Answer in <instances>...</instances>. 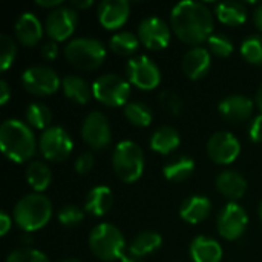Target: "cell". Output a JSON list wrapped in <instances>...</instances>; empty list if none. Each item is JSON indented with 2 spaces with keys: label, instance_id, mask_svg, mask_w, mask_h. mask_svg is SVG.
Masks as SVG:
<instances>
[{
  "label": "cell",
  "instance_id": "ffe728a7",
  "mask_svg": "<svg viewBox=\"0 0 262 262\" xmlns=\"http://www.w3.org/2000/svg\"><path fill=\"white\" fill-rule=\"evenodd\" d=\"M216 190L224 195L226 198L232 200L235 203L236 200L243 198L247 190V181L246 178L235 172V170H224L216 177Z\"/></svg>",
  "mask_w": 262,
  "mask_h": 262
},
{
  "label": "cell",
  "instance_id": "7c38bea8",
  "mask_svg": "<svg viewBox=\"0 0 262 262\" xmlns=\"http://www.w3.org/2000/svg\"><path fill=\"white\" fill-rule=\"evenodd\" d=\"M247 224H249L247 212L239 204L229 203L218 215L216 229L224 239L235 241L239 236H243Z\"/></svg>",
  "mask_w": 262,
  "mask_h": 262
},
{
  "label": "cell",
  "instance_id": "5bb4252c",
  "mask_svg": "<svg viewBox=\"0 0 262 262\" xmlns=\"http://www.w3.org/2000/svg\"><path fill=\"white\" fill-rule=\"evenodd\" d=\"M77 21H78V15L74 8L60 6L49 12V15L46 17L45 29L51 37V40L58 43V41H64L74 34Z\"/></svg>",
  "mask_w": 262,
  "mask_h": 262
},
{
  "label": "cell",
  "instance_id": "8d00e7d4",
  "mask_svg": "<svg viewBox=\"0 0 262 262\" xmlns=\"http://www.w3.org/2000/svg\"><path fill=\"white\" fill-rule=\"evenodd\" d=\"M83 216H84V212L80 207L74 206V204H68L64 207H61L60 212H58V221L64 227L78 226L83 221Z\"/></svg>",
  "mask_w": 262,
  "mask_h": 262
},
{
  "label": "cell",
  "instance_id": "277c9868",
  "mask_svg": "<svg viewBox=\"0 0 262 262\" xmlns=\"http://www.w3.org/2000/svg\"><path fill=\"white\" fill-rule=\"evenodd\" d=\"M66 60L81 71H94L106 60V48L101 41L91 37L71 40L64 48Z\"/></svg>",
  "mask_w": 262,
  "mask_h": 262
},
{
  "label": "cell",
  "instance_id": "e0dca14e",
  "mask_svg": "<svg viewBox=\"0 0 262 262\" xmlns=\"http://www.w3.org/2000/svg\"><path fill=\"white\" fill-rule=\"evenodd\" d=\"M221 117L230 123H243L253 112V101L246 95H229L220 104Z\"/></svg>",
  "mask_w": 262,
  "mask_h": 262
},
{
  "label": "cell",
  "instance_id": "ba28073f",
  "mask_svg": "<svg viewBox=\"0 0 262 262\" xmlns=\"http://www.w3.org/2000/svg\"><path fill=\"white\" fill-rule=\"evenodd\" d=\"M21 84L25 91L37 97H48L58 91L60 77L57 72L45 64L31 66L21 74Z\"/></svg>",
  "mask_w": 262,
  "mask_h": 262
},
{
  "label": "cell",
  "instance_id": "f1b7e54d",
  "mask_svg": "<svg viewBox=\"0 0 262 262\" xmlns=\"http://www.w3.org/2000/svg\"><path fill=\"white\" fill-rule=\"evenodd\" d=\"M163 244V238L155 232H143L134 238L129 246V252L138 258H144L157 252Z\"/></svg>",
  "mask_w": 262,
  "mask_h": 262
},
{
  "label": "cell",
  "instance_id": "f546056e",
  "mask_svg": "<svg viewBox=\"0 0 262 262\" xmlns=\"http://www.w3.org/2000/svg\"><path fill=\"white\" fill-rule=\"evenodd\" d=\"M124 117L127 118V121L137 127H147L152 120V111L149 109V106H146L144 103L140 101H130L124 106Z\"/></svg>",
  "mask_w": 262,
  "mask_h": 262
},
{
  "label": "cell",
  "instance_id": "74e56055",
  "mask_svg": "<svg viewBox=\"0 0 262 262\" xmlns=\"http://www.w3.org/2000/svg\"><path fill=\"white\" fill-rule=\"evenodd\" d=\"M158 100H160V104L161 107L167 112V114H172V115H178L183 109V101H181V97L173 92V91H163L160 95H158Z\"/></svg>",
  "mask_w": 262,
  "mask_h": 262
},
{
  "label": "cell",
  "instance_id": "7bdbcfd3",
  "mask_svg": "<svg viewBox=\"0 0 262 262\" xmlns=\"http://www.w3.org/2000/svg\"><path fill=\"white\" fill-rule=\"evenodd\" d=\"M11 229V218L8 216V213L2 212L0 213V235L5 236Z\"/></svg>",
  "mask_w": 262,
  "mask_h": 262
},
{
  "label": "cell",
  "instance_id": "44dd1931",
  "mask_svg": "<svg viewBox=\"0 0 262 262\" xmlns=\"http://www.w3.org/2000/svg\"><path fill=\"white\" fill-rule=\"evenodd\" d=\"M212 209V203L209 198L203 195H193L189 196L180 207V216L183 221L189 224H200L204 221Z\"/></svg>",
  "mask_w": 262,
  "mask_h": 262
},
{
  "label": "cell",
  "instance_id": "2e32d148",
  "mask_svg": "<svg viewBox=\"0 0 262 262\" xmlns=\"http://www.w3.org/2000/svg\"><path fill=\"white\" fill-rule=\"evenodd\" d=\"M130 14V5L126 0H104L98 6V20L106 29L121 28Z\"/></svg>",
  "mask_w": 262,
  "mask_h": 262
},
{
  "label": "cell",
  "instance_id": "ac0fdd59",
  "mask_svg": "<svg viewBox=\"0 0 262 262\" xmlns=\"http://www.w3.org/2000/svg\"><path fill=\"white\" fill-rule=\"evenodd\" d=\"M210 51L203 46H193L183 57V71L190 80H200L210 69Z\"/></svg>",
  "mask_w": 262,
  "mask_h": 262
},
{
  "label": "cell",
  "instance_id": "ab89813d",
  "mask_svg": "<svg viewBox=\"0 0 262 262\" xmlns=\"http://www.w3.org/2000/svg\"><path fill=\"white\" fill-rule=\"evenodd\" d=\"M249 137L253 143H262V114L255 117L249 127Z\"/></svg>",
  "mask_w": 262,
  "mask_h": 262
},
{
  "label": "cell",
  "instance_id": "4fadbf2b",
  "mask_svg": "<svg viewBox=\"0 0 262 262\" xmlns=\"http://www.w3.org/2000/svg\"><path fill=\"white\" fill-rule=\"evenodd\" d=\"M241 154L238 138L226 130L213 134L207 141V155L216 164H232Z\"/></svg>",
  "mask_w": 262,
  "mask_h": 262
},
{
  "label": "cell",
  "instance_id": "60d3db41",
  "mask_svg": "<svg viewBox=\"0 0 262 262\" xmlns=\"http://www.w3.org/2000/svg\"><path fill=\"white\" fill-rule=\"evenodd\" d=\"M57 55H58V46H57V41L49 40L48 43H45V45H43V48H41V57H43L45 60H48V61L55 60V58H57Z\"/></svg>",
  "mask_w": 262,
  "mask_h": 262
},
{
  "label": "cell",
  "instance_id": "b9f144b4",
  "mask_svg": "<svg viewBox=\"0 0 262 262\" xmlns=\"http://www.w3.org/2000/svg\"><path fill=\"white\" fill-rule=\"evenodd\" d=\"M9 97H11V89H9L8 83L5 80H2L0 81V104L5 106L8 103Z\"/></svg>",
  "mask_w": 262,
  "mask_h": 262
},
{
  "label": "cell",
  "instance_id": "f907efd6",
  "mask_svg": "<svg viewBox=\"0 0 262 262\" xmlns=\"http://www.w3.org/2000/svg\"><path fill=\"white\" fill-rule=\"evenodd\" d=\"M259 216H261V220H262V203H261V206H259Z\"/></svg>",
  "mask_w": 262,
  "mask_h": 262
},
{
  "label": "cell",
  "instance_id": "cb8c5ba5",
  "mask_svg": "<svg viewBox=\"0 0 262 262\" xmlns=\"http://www.w3.org/2000/svg\"><path fill=\"white\" fill-rule=\"evenodd\" d=\"M180 143L181 138L178 130L170 126H163L157 129L150 137V147L160 155H169L180 146Z\"/></svg>",
  "mask_w": 262,
  "mask_h": 262
},
{
  "label": "cell",
  "instance_id": "836d02e7",
  "mask_svg": "<svg viewBox=\"0 0 262 262\" xmlns=\"http://www.w3.org/2000/svg\"><path fill=\"white\" fill-rule=\"evenodd\" d=\"M209 43V51L212 54H215L216 57H221V58H227L232 55L233 52V43L232 40L224 35V34H212L207 40Z\"/></svg>",
  "mask_w": 262,
  "mask_h": 262
},
{
  "label": "cell",
  "instance_id": "603a6c76",
  "mask_svg": "<svg viewBox=\"0 0 262 262\" xmlns=\"http://www.w3.org/2000/svg\"><path fill=\"white\" fill-rule=\"evenodd\" d=\"M114 203V196H112V190L106 186H97L94 189H91V192L86 196V203H84V210L92 215V216H104Z\"/></svg>",
  "mask_w": 262,
  "mask_h": 262
},
{
  "label": "cell",
  "instance_id": "8992f818",
  "mask_svg": "<svg viewBox=\"0 0 262 262\" xmlns=\"http://www.w3.org/2000/svg\"><path fill=\"white\" fill-rule=\"evenodd\" d=\"M112 167L123 183H135L144 170V154L134 141H121L112 155Z\"/></svg>",
  "mask_w": 262,
  "mask_h": 262
},
{
  "label": "cell",
  "instance_id": "484cf974",
  "mask_svg": "<svg viewBox=\"0 0 262 262\" xmlns=\"http://www.w3.org/2000/svg\"><path fill=\"white\" fill-rule=\"evenodd\" d=\"M61 88L64 95L77 104H86L92 95V86L89 88L86 80L78 75H66L61 80Z\"/></svg>",
  "mask_w": 262,
  "mask_h": 262
},
{
  "label": "cell",
  "instance_id": "d590c367",
  "mask_svg": "<svg viewBox=\"0 0 262 262\" xmlns=\"http://www.w3.org/2000/svg\"><path fill=\"white\" fill-rule=\"evenodd\" d=\"M6 262H51L49 258L40 252V250H35V249H28V247H23V249H17L14 252H11L6 258Z\"/></svg>",
  "mask_w": 262,
  "mask_h": 262
},
{
  "label": "cell",
  "instance_id": "83f0119b",
  "mask_svg": "<svg viewBox=\"0 0 262 262\" xmlns=\"http://www.w3.org/2000/svg\"><path fill=\"white\" fill-rule=\"evenodd\" d=\"M26 181L35 190V193H40L46 190L52 181L51 169L43 161H32L26 167Z\"/></svg>",
  "mask_w": 262,
  "mask_h": 262
},
{
  "label": "cell",
  "instance_id": "52a82bcc",
  "mask_svg": "<svg viewBox=\"0 0 262 262\" xmlns=\"http://www.w3.org/2000/svg\"><path fill=\"white\" fill-rule=\"evenodd\" d=\"M92 95L109 107L126 106L130 95V83L117 74H104L94 81Z\"/></svg>",
  "mask_w": 262,
  "mask_h": 262
},
{
  "label": "cell",
  "instance_id": "ee69618b",
  "mask_svg": "<svg viewBox=\"0 0 262 262\" xmlns=\"http://www.w3.org/2000/svg\"><path fill=\"white\" fill-rule=\"evenodd\" d=\"M35 3L38 6H41V8H52V9H57L60 6H63L60 0H51V2L49 0H35Z\"/></svg>",
  "mask_w": 262,
  "mask_h": 262
},
{
  "label": "cell",
  "instance_id": "7402d4cb",
  "mask_svg": "<svg viewBox=\"0 0 262 262\" xmlns=\"http://www.w3.org/2000/svg\"><path fill=\"white\" fill-rule=\"evenodd\" d=\"M189 252L193 262H221L223 259L220 243L209 236H196L192 241Z\"/></svg>",
  "mask_w": 262,
  "mask_h": 262
},
{
  "label": "cell",
  "instance_id": "d6986e66",
  "mask_svg": "<svg viewBox=\"0 0 262 262\" xmlns=\"http://www.w3.org/2000/svg\"><path fill=\"white\" fill-rule=\"evenodd\" d=\"M15 37L25 46H34L40 41L43 35V28L40 20L32 12H23L15 21Z\"/></svg>",
  "mask_w": 262,
  "mask_h": 262
},
{
  "label": "cell",
  "instance_id": "f35d334b",
  "mask_svg": "<svg viewBox=\"0 0 262 262\" xmlns=\"http://www.w3.org/2000/svg\"><path fill=\"white\" fill-rule=\"evenodd\" d=\"M94 167V155L86 152V154H81L77 160H75V170L77 173L80 175H86L92 170Z\"/></svg>",
  "mask_w": 262,
  "mask_h": 262
},
{
  "label": "cell",
  "instance_id": "9a60e30c",
  "mask_svg": "<svg viewBox=\"0 0 262 262\" xmlns=\"http://www.w3.org/2000/svg\"><path fill=\"white\" fill-rule=\"evenodd\" d=\"M138 38L147 49L160 51L170 41V28L158 17H147L138 25Z\"/></svg>",
  "mask_w": 262,
  "mask_h": 262
},
{
  "label": "cell",
  "instance_id": "9c48e42d",
  "mask_svg": "<svg viewBox=\"0 0 262 262\" xmlns=\"http://www.w3.org/2000/svg\"><path fill=\"white\" fill-rule=\"evenodd\" d=\"M38 147L41 155L49 161H64L74 147L69 134L60 126H51L40 135Z\"/></svg>",
  "mask_w": 262,
  "mask_h": 262
},
{
  "label": "cell",
  "instance_id": "6da1fadb",
  "mask_svg": "<svg viewBox=\"0 0 262 262\" xmlns=\"http://www.w3.org/2000/svg\"><path fill=\"white\" fill-rule=\"evenodd\" d=\"M170 25L175 35L187 45H200L213 32V15L210 9L195 0H184L173 6Z\"/></svg>",
  "mask_w": 262,
  "mask_h": 262
},
{
  "label": "cell",
  "instance_id": "30bf717a",
  "mask_svg": "<svg viewBox=\"0 0 262 262\" xmlns=\"http://www.w3.org/2000/svg\"><path fill=\"white\" fill-rule=\"evenodd\" d=\"M127 81L141 91H152L161 81V72L158 66L146 55L132 57L126 64Z\"/></svg>",
  "mask_w": 262,
  "mask_h": 262
},
{
  "label": "cell",
  "instance_id": "d4e9b609",
  "mask_svg": "<svg viewBox=\"0 0 262 262\" xmlns=\"http://www.w3.org/2000/svg\"><path fill=\"white\" fill-rule=\"evenodd\" d=\"M193 170H195V161L187 155L173 157L163 167V173H164L166 180H169L172 183L186 181L193 173Z\"/></svg>",
  "mask_w": 262,
  "mask_h": 262
},
{
  "label": "cell",
  "instance_id": "bcb514c9",
  "mask_svg": "<svg viewBox=\"0 0 262 262\" xmlns=\"http://www.w3.org/2000/svg\"><path fill=\"white\" fill-rule=\"evenodd\" d=\"M120 262H144L143 258H138L135 255H132L130 252H124L120 258Z\"/></svg>",
  "mask_w": 262,
  "mask_h": 262
},
{
  "label": "cell",
  "instance_id": "f6af8a7d",
  "mask_svg": "<svg viewBox=\"0 0 262 262\" xmlns=\"http://www.w3.org/2000/svg\"><path fill=\"white\" fill-rule=\"evenodd\" d=\"M92 0H72V8L74 9H86L89 6H92Z\"/></svg>",
  "mask_w": 262,
  "mask_h": 262
},
{
  "label": "cell",
  "instance_id": "7dc6e473",
  "mask_svg": "<svg viewBox=\"0 0 262 262\" xmlns=\"http://www.w3.org/2000/svg\"><path fill=\"white\" fill-rule=\"evenodd\" d=\"M253 18H255V25L258 26V29L262 32V5H259L253 14Z\"/></svg>",
  "mask_w": 262,
  "mask_h": 262
},
{
  "label": "cell",
  "instance_id": "8fae6325",
  "mask_svg": "<svg viewBox=\"0 0 262 262\" xmlns=\"http://www.w3.org/2000/svg\"><path fill=\"white\" fill-rule=\"evenodd\" d=\"M81 138L92 149L107 147L112 140V132L107 117L98 111L88 114L81 124Z\"/></svg>",
  "mask_w": 262,
  "mask_h": 262
},
{
  "label": "cell",
  "instance_id": "c3c4849f",
  "mask_svg": "<svg viewBox=\"0 0 262 262\" xmlns=\"http://www.w3.org/2000/svg\"><path fill=\"white\" fill-rule=\"evenodd\" d=\"M256 103H258L259 109H261V111H262V84H261V86H259L258 92H256Z\"/></svg>",
  "mask_w": 262,
  "mask_h": 262
},
{
  "label": "cell",
  "instance_id": "e575fe53",
  "mask_svg": "<svg viewBox=\"0 0 262 262\" xmlns=\"http://www.w3.org/2000/svg\"><path fill=\"white\" fill-rule=\"evenodd\" d=\"M15 54H17V48H15L14 40L9 35L2 34L0 35V69L3 72L12 66Z\"/></svg>",
  "mask_w": 262,
  "mask_h": 262
},
{
  "label": "cell",
  "instance_id": "3957f363",
  "mask_svg": "<svg viewBox=\"0 0 262 262\" xmlns=\"http://www.w3.org/2000/svg\"><path fill=\"white\" fill-rule=\"evenodd\" d=\"M52 216V204L41 193H29L14 207V221L25 232L43 229Z\"/></svg>",
  "mask_w": 262,
  "mask_h": 262
},
{
  "label": "cell",
  "instance_id": "d6a6232c",
  "mask_svg": "<svg viewBox=\"0 0 262 262\" xmlns=\"http://www.w3.org/2000/svg\"><path fill=\"white\" fill-rule=\"evenodd\" d=\"M241 55L252 64H262V35H250L241 45Z\"/></svg>",
  "mask_w": 262,
  "mask_h": 262
},
{
  "label": "cell",
  "instance_id": "681fc988",
  "mask_svg": "<svg viewBox=\"0 0 262 262\" xmlns=\"http://www.w3.org/2000/svg\"><path fill=\"white\" fill-rule=\"evenodd\" d=\"M61 262H81L80 259H77V258H68V259H63Z\"/></svg>",
  "mask_w": 262,
  "mask_h": 262
},
{
  "label": "cell",
  "instance_id": "4316f807",
  "mask_svg": "<svg viewBox=\"0 0 262 262\" xmlns=\"http://www.w3.org/2000/svg\"><path fill=\"white\" fill-rule=\"evenodd\" d=\"M216 17L227 26H239L247 20L246 5L239 2H223L216 5Z\"/></svg>",
  "mask_w": 262,
  "mask_h": 262
},
{
  "label": "cell",
  "instance_id": "7a4b0ae2",
  "mask_svg": "<svg viewBox=\"0 0 262 262\" xmlns=\"http://www.w3.org/2000/svg\"><path fill=\"white\" fill-rule=\"evenodd\" d=\"M0 149L12 163H25L35 154V137L26 123L9 118L0 126Z\"/></svg>",
  "mask_w": 262,
  "mask_h": 262
},
{
  "label": "cell",
  "instance_id": "1f68e13d",
  "mask_svg": "<svg viewBox=\"0 0 262 262\" xmlns=\"http://www.w3.org/2000/svg\"><path fill=\"white\" fill-rule=\"evenodd\" d=\"M52 120V114L49 107L43 103H31L26 109V121L35 127V129H43L46 130Z\"/></svg>",
  "mask_w": 262,
  "mask_h": 262
},
{
  "label": "cell",
  "instance_id": "5b68a950",
  "mask_svg": "<svg viewBox=\"0 0 262 262\" xmlns=\"http://www.w3.org/2000/svg\"><path fill=\"white\" fill-rule=\"evenodd\" d=\"M124 236L118 227L103 223L92 229L89 233V249L101 261L120 259L124 253Z\"/></svg>",
  "mask_w": 262,
  "mask_h": 262
},
{
  "label": "cell",
  "instance_id": "4dcf8cb0",
  "mask_svg": "<svg viewBox=\"0 0 262 262\" xmlns=\"http://www.w3.org/2000/svg\"><path fill=\"white\" fill-rule=\"evenodd\" d=\"M109 46L118 55H132L138 51L140 38H138V35H135L129 31H123V32L112 35Z\"/></svg>",
  "mask_w": 262,
  "mask_h": 262
}]
</instances>
